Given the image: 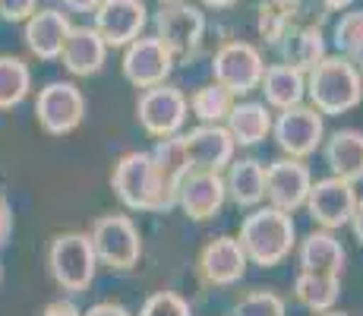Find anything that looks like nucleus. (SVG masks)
<instances>
[{"mask_svg":"<svg viewBox=\"0 0 363 316\" xmlns=\"http://www.w3.org/2000/svg\"><path fill=\"white\" fill-rule=\"evenodd\" d=\"M10 234H13V209L6 202V196L0 193V247L10 241Z\"/></svg>","mask_w":363,"mask_h":316,"instance_id":"37","label":"nucleus"},{"mask_svg":"<svg viewBox=\"0 0 363 316\" xmlns=\"http://www.w3.org/2000/svg\"><path fill=\"white\" fill-rule=\"evenodd\" d=\"M48 272L54 285L67 294H82L95 282L99 256L92 250V241L82 231H64L48 247Z\"/></svg>","mask_w":363,"mask_h":316,"instance_id":"4","label":"nucleus"},{"mask_svg":"<svg viewBox=\"0 0 363 316\" xmlns=\"http://www.w3.org/2000/svg\"><path fill=\"white\" fill-rule=\"evenodd\" d=\"M225 130L231 133L234 146L253 149L265 143V136H272V108H265L262 102H234Z\"/></svg>","mask_w":363,"mask_h":316,"instance_id":"25","label":"nucleus"},{"mask_svg":"<svg viewBox=\"0 0 363 316\" xmlns=\"http://www.w3.org/2000/svg\"><path fill=\"white\" fill-rule=\"evenodd\" d=\"M237 241L247 253V263L259 266V269H275L297 250V224L281 209L256 206L240 222Z\"/></svg>","mask_w":363,"mask_h":316,"instance_id":"2","label":"nucleus"},{"mask_svg":"<svg viewBox=\"0 0 363 316\" xmlns=\"http://www.w3.org/2000/svg\"><path fill=\"white\" fill-rule=\"evenodd\" d=\"M272 136L275 146L284 152V158H310L313 152L323 149L325 143V117L310 104H297V108L278 111L272 117Z\"/></svg>","mask_w":363,"mask_h":316,"instance_id":"7","label":"nucleus"},{"mask_svg":"<svg viewBox=\"0 0 363 316\" xmlns=\"http://www.w3.org/2000/svg\"><path fill=\"white\" fill-rule=\"evenodd\" d=\"M262 95H265V108H275V111H288L303 104L306 98V76L300 70L288 67V63H272L265 67L262 82H259Z\"/></svg>","mask_w":363,"mask_h":316,"instance_id":"24","label":"nucleus"},{"mask_svg":"<svg viewBox=\"0 0 363 316\" xmlns=\"http://www.w3.org/2000/svg\"><path fill=\"white\" fill-rule=\"evenodd\" d=\"M57 60L73 76H95L101 73L104 60H108V45H104L101 35L92 26H73Z\"/></svg>","mask_w":363,"mask_h":316,"instance_id":"20","label":"nucleus"},{"mask_svg":"<svg viewBox=\"0 0 363 316\" xmlns=\"http://www.w3.org/2000/svg\"><path fill=\"white\" fill-rule=\"evenodd\" d=\"M82 316H133L123 304H114V300H101V304H92L89 310H82Z\"/></svg>","mask_w":363,"mask_h":316,"instance_id":"36","label":"nucleus"},{"mask_svg":"<svg viewBox=\"0 0 363 316\" xmlns=\"http://www.w3.org/2000/svg\"><path fill=\"white\" fill-rule=\"evenodd\" d=\"M319 4H323L325 10H347L354 0H319Z\"/></svg>","mask_w":363,"mask_h":316,"instance_id":"41","label":"nucleus"},{"mask_svg":"<svg viewBox=\"0 0 363 316\" xmlns=\"http://www.w3.org/2000/svg\"><path fill=\"white\" fill-rule=\"evenodd\" d=\"M323 158L329 165L332 178H341L357 187L363 180V133L354 126L335 130L323 143Z\"/></svg>","mask_w":363,"mask_h":316,"instance_id":"21","label":"nucleus"},{"mask_svg":"<svg viewBox=\"0 0 363 316\" xmlns=\"http://www.w3.org/2000/svg\"><path fill=\"white\" fill-rule=\"evenodd\" d=\"M186 117H190V102H186V95L180 92L177 86H167V82L143 89V95H139V102H136L139 126L155 139L177 136V133L184 130Z\"/></svg>","mask_w":363,"mask_h":316,"instance_id":"10","label":"nucleus"},{"mask_svg":"<svg viewBox=\"0 0 363 316\" xmlns=\"http://www.w3.org/2000/svg\"><path fill=\"white\" fill-rule=\"evenodd\" d=\"M145 26H149L145 0H101L92 29L108 48H127L145 32Z\"/></svg>","mask_w":363,"mask_h":316,"instance_id":"14","label":"nucleus"},{"mask_svg":"<svg viewBox=\"0 0 363 316\" xmlns=\"http://www.w3.org/2000/svg\"><path fill=\"white\" fill-rule=\"evenodd\" d=\"M152 161L155 168L171 180L174 187H180V180L186 178L190 171V158H186V146H184V133L177 136H167V139H158V146L152 149Z\"/></svg>","mask_w":363,"mask_h":316,"instance_id":"30","label":"nucleus"},{"mask_svg":"<svg viewBox=\"0 0 363 316\" xmlns=\"http://www.w3.org/2000/svg\"><path fill=\"white\" fill-rule=\"evenodd\" d=\"M354 206H357V190L354 184L341 178H323V180H313L310 196H306L303 209L313 222L319 224L323 231H338L351 222Z\"/></svg>","mask_w":363,"mask_h":316,"instance_id":"12","label":"nucleus"},{"mask_svg":"<svg viewBox=\"0 0 363 316\" xmlns=\"http://www.w3.org/2000/svg\"><path fill=\"white\" fill-rule=\"evenodd\" d=\"M303 16V0H262L256 6V29L269 48H278L281 38L294 26H300Z\"/></svg>","mask_w":363,"mask_h":316,"instance_id":"26","label":"nucleus"},{"mask_svg":"<svg viewBox=\"0 0 363 316\" xmlns=\"http://www.w3.org/2000/svg\"><path fill=\"white\" fill-rule=\"evenodd\" d=\"M354 63H357V73H360V86H363V58H360V60H354Z\"/></svg>","mask_w":363,"mask_h":316,"instance_id":"42","label":"nucleus"},{"mask_svg":"<svg viewBox=\"0 0 363 316\" xmlns=\"http://www.w3.org/2000/svg\"><path fill=\"white\" fill-rule=\"evenodd\" d=\"M121 70L130 86L152 89V86L167 82V76H171V70H174V58L155 35H139L136 41H130V45L123 48Z\"/></svg>","mask_w":363,"mask_h":316,"instance_id":"13","label":"nucleus"},{"mask_svg":"<svg viewBox=\"0 0 363 316\" xmlns=\"http://www.w3.org/2000/svg\"><path fill=\"white\" fill-rule=\"evenodd\" d=\"M162 4H180V0H162Z\"/></svg>","mask_w":363,"mask_h":316,"instance_id":"44","label":"nucleus"},{"mask_svg":"<svg viewBox=\"0 0 363 316\" xmlns=\"http://www.w3.org/2000/svg\"><path fill=\"white\" fill-rule=\"evenodd\" d=\"M38 10V0H0V19L6 23H26Z\"/></svg>","mask_w":363,"mask_h":316,"instance_id":"34","label":"nucleus"},{"mask_svg":"<svg viewBox=\"0 0 363 316\" xmlns=\"http://www.w3.org/2000/svg\"><path fill=\"white\" fill-rule=\"evenodd\" d=\"M0 282H4V266H0Z\"/></svg>","mask_w":363,"mask_h":316,"instance_id":"45","label":"nucleus"},{"mask_svg":"<svg viewBox=\"0 0 363 316\" xmlns=\"http://www.w3.org/2000/svg\"><path fill=\"white\" fill-rule=\"evenodd\" d=\"M89 241H92V250L99 256V266H108L117 272H130L143 256V234H139V224L130 215L95 219Z\"/></svg>","mask_w":363,"mask_h":316,"instance_id":"5","label":"nucleus"},{"mask_svg":"<svg viewBox=\"0 0 363 316\" xmlns=\"http://www.w3.org/2000/svg\"><path fill=\"white\" fill-rule=\"evenodd\" d=\"M332 45L347 60L363 58V6L341 13V19L332 26Z\"/></svg>","mask_w":363,"mask_h":316,"instance_id":"31","label":"nucleus"},{"mask_svg":"<svg viewBox=\"0 0 363 316\" xmlns=\"http://www.w3.org/2000/svg\"><path fill=\"white\" fill-rule=\"evenodd\" d=\"M139 316H193V307L177 291H155L139 307Z\"/></svg>","mask_w":363,"mask_h":316,"instance_id":"33","label":"nucleus"},{"mask_svg":"<svg viewBox=\"0 0 363 316\" xmlns=\"http://www.w3.org/2000/svg\"><path fill=\"white\" fill-rule=\"evenodd\" d=\"M347 228H351L354 241L363 247V196H357V206H354V215H351V222H347Z\"/></svg>","mask_w":363,"mask_h":316,"instance_id":"38","label":"nucleus"},{"mask_svg":"<svg viewBox=\"0 0 363 316\" xmlns=\"http://www.w3.org/2000/svg\"><path fill=\"white\" fill-rule=\"evenodd\" d=\"M225 178V190L228 200L237 202L240 209H256L265 202V161L259 158H234L228 165Z\"/></svg>","mask_w":363,"mask_h":316,"instance_id":"23","label":"nucleus"},{"mask_svg":"<svg viewBox=\"0 0 363 316\" xmlns=\"http://www.w3.org/2000/svg\"><path fill=\"white\" fill-rule=\"evenodd\" d=\"M247 253H243L240 241L231 234L225 237H215L208 241L199 253V272L208 285L215 288H228V285H237L243 276H247Z\"/></svg>","mask_w":363,"mask_h":316,"instance_id":"18","label":"nucleus"},{"mask_svg":"<svg viewBox=\"0 0 363 316\" xmlns=\"http://www.w3.org/2000/svg\"><path fill=\"white\" fill-rule=\"evenodd\" d=\"M212 73H215V82H221L234 98H247L259 89L265 60L259 48L250 45V41H228V45H221L215 51Z\"/></svg>","mask_w":363,"mask_h":316,"instance_id":"9","label":"nucleus"},{"mask_svg":"<svg viewBox=\"0 0 363 316\" xmlns=\"http://www.w3.org/2000/svg\"><path fill=\"white\" fill-rule=\"evenodd\" d=\"M186 102H190V111L199 124H221L225 126L237 98L228 92L221 82H206V86H199Z\"/></svg>","mask_w":363,"mask_h":316,"instance_id":"29","label":"nucleus"},{"mask_svg":"<svg viewBox=\"0 0 363 316\" xmlns=\"http://www.w3.org/2000/svg\"><path fill=\"white\" fill-rule=\"evenodd\" d=\"M294 298L306 307V310L329 313V310H335V304H338V298H341V278L297 272V278H294Z\"/></svg>","mask_w":363,"mask_h":316,"instance_id":"27","label":"nucleus"},{"mask_svg":"<svg viewBox=\"0 0 363 316\" xmlns=\"http://www.w3.org/2000/svg\"><path fill=\"white\" fill-rule=\"evenodd\" d=\"M111 187L130 212L162 215L177 206V187L155 168L152 152H127L117 158Z\"/></svg>","mask_w":363,"mask_h":316,"instance_id":"1","label":"nucleus"},{"mask_svg":"<svg viewBox=\"0 0 363 316\" xmlns=\"http://www.w3.org/2000/svg\"><path fill=\"white\" fill-rule=\"evenodd\" d=\"M306 98H310V108H316L323 117L354 111L363 102L357 63L341 54H325L306 73Z\"/></svg>","mask_w":363,"mask_h":316,"instance_id":"3","label":"nucleus"},{"mask_svg":"<svg viewBox=\"0 0 363 316\" xmlns=\"http://www.w3.org/2000/svg\"><path fill=\"white\" fill-rule=\"evenodd\" d=\"M202 6H212V10H231L237 0H199Z\"/></svg>","mask_w":363,"mask_h":316,"instance_id":"40","label":"nucleus"},{"mask_svg":"<svg viewBox=\"0 0 363 316\" xmlns=\"http://www.w3.org/2000/svg\"><path fill=\"white\" fill-rule=\"evenodd\" d=\"M41 316H82V310L76 307V300L69 298H57V300H48Z\"/></svg>","mask_w":363,"mask_h":316,"instance_id":"35","label":"nucleus"},{"mask_svg":"<svg viewBox=\"0 0 363 316\" xmlns=\"http://www.w3.org/2000/svg\"><path fill=\"white\" fill-rule=\"evenodd\" d=\"M234 316H288V304L275 291H250L237 300Z\"/></svg>","mask_w":363,"mask_h":316,"instance_id":"32","label":"nucleus"},{"mask_svg":"<svg viewBox=\"0 0 363 316\" xmlns=\"http://www.w3.org/2000/svg\"><path fill=\"white\" fill-rule=\"evenodd\" d=\"M69 29H73V23H69V16L64 10H57V6H41V10H35L32 16L26 19L23 41L32 58L57 60L60 51H64Z\"/></svg>","mask_w":363,"mask_h":316,"instance_id":"17","label":"nucleus"},{"mask_svg":"<svg viewBox=\"0 0 363 316\" xmlns=\"http://www.w3.org/2000/svg\"><path fill=\"white\" fill-rule=\"evenodd\" d=\"M35 121L48 136H67L86 121V95L76 82H48L35 98Z\"/></svg>","mask_w":363,"mask_h":316,"instance_id":"8","label":"nucleus"},{"mask_svg":"<svg viewBox=\"0 0 363 316\" xmlns=\"http://www.w3.org/2000/svg\"><path fill=\"white\" fill-rule=\"evenodd\" d=\"M155 38L171 51L174 60H190L199 54L206 38V13L196 4H162L155 13Z\"/></svg>","mask_w":363,"mask_h":316,"instance_id":"6","label":"nucleus"},{"mask_svg":"<svg viewBox=\"0 0 363 316\" xmlns=\"http://www.w3.org/2000/svg\"><path fill=\"white\" fill-rule=\"evenodd\" d=\"M32 92V70L23 58L0 54V111L23 104Z\"/></svg>","mask_w":363,"mask_h":316,"instance_id":"28","label":"nucleus"},{"mask_svg":"<svg viewBox=\"0 0 363 316\" xmlns=\"http://www.w3.org/2000/svg\"><path fill=\"white\" fill-rule=\"evenodd\" d=\"M275 51L281 54V63H288V67H294L306 76L329 54V45H325V32L319 23H300L284 35Z\"/></svg>","mask_w":363,"mask_h":316,"instance_id":"22","label":"nucleus"},{"mask_svg":"<svg viewBox=\"0 0 363 316\" xmlns=\"http://www.w3.org/2000/svg\"><path fill=\"white\" fill-rule=\"evenodd\" d=\"M345 259H347V253H345V247H341L338 237H335V231L316 228L297 244L300 272H310V276L341 278V272H345Z\"/></svg>","mask_w":363,"mask_h":316,"instance_id":"19","label":"nucleus"},{"mask_svg":"<svg viewBox=\"0 0 363 316\" xmlns=\"http://www.w3.org/2000/svg\"><path fill=\"white\" fill-rule=\"evenodd\" d=\"M319 316H347V313H341V310H329V313H319Z\"/></svg>","mask_w":363,"mask_h":316,"instance_id":"43","label":"nucleus"},{"mask_svg":"<svg viewBox=\"0 0 363 316\" xmlns=\"http://www.w3.org/2000/svg\"><path fill=\"white\" fill-rule=\"evenodd\" d=\"M186 158H190V171H228L234 161V139L221 124H199L190 133H184Z\"/></svg>","mask_w":363,"mask_h":316,"instance_id":"16","label":"nucleus"},{"mask_svg":"<svg viewBox=\"0 0 363 316\" xmlns=\"http://www.w3.org/2000/svg\"><path fill=\"white\" fill-rule=\"evenodd\" d=\"M101 0H64V6L69 13H95Z\"/></svg>","mask_w":363,"mask_h":316,"instance_id":"39","label":"nucleus"},{"mask_svg":"<svg viewBox=\"0 0 363 316\" xmlns=\"http://www.w3.org/2000/svg\"><path fill=\"white\" fill-rule=\"evenodd\" d=\"M313 187V171L300 158H275L265 165V202L294 215L303 209Z\"/></svg>","mask_w":363,"mask_h":316,"instance_id":"11","label":"nucleus"},{"mask_svg":"<svg viewBox=\"0 0 363 316\" xmlns=\"http://www.w3.org/2000/svg\"><path fill=\"white\" fill-rule=\"evenodd\" d=\"M228 190L225 178L215 171H186L177 187V206L190 222H208L225 209Z\"/></svg>","mask_w":363,"mask_h":316,"instance_id":"15","label":"nucleus"}]
</instances>
